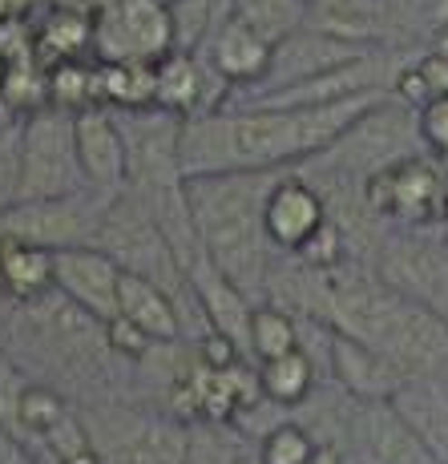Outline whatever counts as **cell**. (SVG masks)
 <instances>
[{"mask_svg":"<svg viewBox=\"0 0 448 464\" xmlns=\"http://www.w3.org/2000/svg\"><path fill=\"white\" fill-rule=\"evenodd\" d=\"M392 89H372L331 105L271 110V105H227L210 118L182 121V169L202 174H271L324 158L336 150Z\"/></svg>","mask_w":448,"mask_h":464,"instance_id":"1","label":"cell"},{"mask_svg":"<svg viewBox=\"0 0 448 464\" xmlns=\"http://www.w3.org/2000/svg\"><path fill=\"white\" fill-rule=\"evenodd\" d=\"M202 57L219 69V77L230 89H255L263 82L267 65H271V44L230 13L222 16L219 29L210 33V41L202 44Z\"/></svg>","mask_w":448,"mask_h":464,"instance_id":"18","label":"cell"},{"mask_svg":"<svg viewBox=\"0 0 448 464\" xmlns=\"http://www.w3.org/2000/svg\"><path fill=\"white\" fill-rule=\"evenodd\" d=\"M355 464H436L396 404H355L352 428H347Z\"/></svg>","mask_w":448,"mask_h":464,"instance_id":"16","label":"cell"},{"mask_svg":"<svg viewBox=\"0 0 448 464\" xmlns=\"http://www.w3.org/2000/svg\"><path fill=\"white\" fill-rule=\"evenodd\" d=\"M444 315H448V307H444Z\"/></svg>","mask_w":448,"mask_h":464,"instance_id":"40","label":"cell"},{"mask_svg":"<svg viewBox=\"0 0 448 464\" xmlns=\"http://www.w3.org/2000/svg\"><path fill=\"white\" fill-rule=\"evenodd\" d=\"M327 218L331 214H327V202H324V194H319V186H311L307 178L283 169L271 198H267V214H263L271 246L299 255L303 246L319 235V227H324Z\"/></svg>","mask_w":448,"mask_h":464,"instance_id":"17","label":"cell"},{"mask_svg":"<svg viewBox=\"0 0 448 464\" xmlns=\"http://www.w3.org/2000/svg\"><path fill=\"white\" fill-rule=\"evenodd\" d=\"M33 388V376L21 368V363L13 360V355L0 347V432L16 436V440H24L21 432V408H24V396H29ZM29 444V440H24Z\"/></svg>","mask_w":448,"mask_h":464,"instance_id":"28","label":"cell"},{"mask_svg":"<svg viewBox=\"0 0 448 464\" xmlns=\"http://www.w3.org/2000/svg\"><path fill=\"white\" fill-rule=\"evenodd\" d=\"M243 464H255V457H247V460H243Z\"/></svg>","mask_w":448,"mask_h":464,"instance_id":"39","label":"cell"},{"mask_svg":"<svg viewBox=\"0 0 448 464\" xmlns=\"http://www.w3.org/2000/svg\"><path fill=\"white\" fill-rule=\"evenodd\" d=\"M186 283H190V295L199 303L206 332L222 335L243 360H250V315H255L258 303L243 287H235L222 271H214L206 258H194V266L186 271Z\"/></svg>","mask_w":448,"mask_h":464,"instance_id":"14","label":"cell"},{"mask_svg":"<svg viewBox=\"0 0 448 464\" xmlns=\"http://www.w3.org/2000/svg\"><path fill=\"white\" fill-rule=\"evenodd\" d=\"M327 372L352 404H388L408 383V372L384 352L360 343V339L336 335L327 327Z\"/></svg>","mask_w":448,"mask_h":464,"instance_id":"13","label":"cell"},{"mask_svg":"<svg viewBox=\"0 0 448 464\" xmlns=\"http://www.w3.org/2000/svg\"><path fill=\"white\" fill-rule=\"evenodd\" d=\"M360 194L375 218H392L404 227H428L436 218H448V182L420 154L396 158L375 174H367Z\"/></svg>","mask_w":448,"mask_h":464,"instance_id":"7","label":"cell"},{"mask_svg":"<svg viewBox=\"0 0 448 464\" xmlns=\"http://www.w3.org/2000/svg\"><path fill=\"white\" fill-rule=\"evenodd\" d=\"M416 133L433 154L448 158V97H436L416 113Z\"/></svg>","mask_w":448,"mask_h":464,"instance_id":"32","label":"cell"},{"mask_svg":"<svg viewBox=\"0 0 448 464\" xmlns=\"http://www.w3.org/2000/svg\"><path fill=\"white\" fill-rule=\"evenodd\" d=\"M105 343H110V352L118 355V360H125V363H146L150 355L158 352L154 339L141 332V327H133L130 319H122V315H113L110 324H105Z\"/></svg>","mask_w":448,"mask_h":464,"instance_id":"31","label":"cell"},{"mask_svg":"<svg viewBox=\"0 0 448 464\" xmlns=\"http://www.w3.org/2000/svg\"><path fill=\"white\" fill-rule=\"evenodd\" d=\"M53 5H57L61 13H77V16H85V21H97L113 0H53Z\"/></svg>","mask_w":448,"mask_h":464,"instance_id":"35","label":"cell"},{"mask_svg":"<svg viewBox=\"0 0 448 464\" xmlns=\"http://www.w3.org/2000/svg\"><path fill=\"white\" fill-rule=\"evenodd\" d=\"M295 347H303V339L291 311L279 307V303H258L255 315H250V360L267 363L295 352Z\"/></svg>","mask_w":448,"mask_h":464,"instance_id":"24","label":"cell"},{"mask_svg":"<svg viewBox=\"0 0 448 464\" xmlns=\"http://www.w3.org/2000/svg\"><path fill=\"white\" fill-rule=\"evenodd\" d=\"M307 464H347V460H344V452H339V449H331V444H319V449L311 452Z\"/></svg>","mask_w":448,"mask_h":464,"instance_id":"36","label":"cell"},{"mask_svg":"<svg viewBox=\"0 0 448 464\" xmlns=\"http://www.w3.org/2000/svg\"><path fill=\"white\" fill-rule=\"evenodd\" d=\"M97 464H186L190 424L154 408L93 400L77 404Z\"/></svg>","mask_w":448,"mask_h":464,"instance_id":"4","label":"cell"},{"mask_svg":"<svg viewBox=\"0 0 448 464\" xmlns=\"http://www.w3.org/2000/svg\"><path fill=\"white\" fill-rule=\"evenodd\" d=\"M299 258L311 271H339L347 258V230L339 227L336 218H327L324 227H319V235L299 251Z\"/></svg>","mask_w":448,"mask_h":464,"instance_id":"30","label":"cell"},{"mask_svg":"<svg viewBox=\"0 0 448 464\" xmlns=\"http://www.w3.org/2000/svg\"><path fill=\"white\" fill-rule=\"evenodd\" d=\"M372 44H355V41H344V37H331V33L316 29V24H303L295 29L287 41H279L271 49V65H267L263 82L255 89H247L235 105H255L271 93H283L291 85H303V82H316L324 73H336L344 65H355V61L372 57Z\"/></svg>","mask_w":448,"mask_h":464,"instance_id":"10","label":"cell"},{"mask_svg":"<svg viewBox=\"0 0 448 464\" xmlns=\"http://www.w3.org/2000/svg\"><path fill=\"white\" fill-rule=\"evenodd\" d=\"M158 5H174V0H158Z\"/></svg>","mask_w":448,"mask_h":464,"instance_id":"38","label":"cell"},{"mask_svg":"<svg viewBox=\"0 0 448 464\" xmlns=\"http://www.w3.org/2000/svg\"><path fill=\"white\" fill-rule=\"evenodd\" d=\"M0 464H41V460H37V449H33V444L0 432Z\"/></svg>","mask_w":448,"mask_h":464,"instance_id":"34","label":"cell"},{"mask_svg":"<svg viewBox=\"0 0 448 464\" xmlns=\"http://www.w3.org/2000/svg\"><path fill=\"white\" fill-rule=\"evenodd\" d=\"M396 412L408 420V428L420 436L428 457L436 464H448V383L444 380H408L396 392Z\"/></svg>","mask_w":448,"mask_h":464,"instance_id":"20","label":"cell"},{"mask_svg":"<svg viewBox=\"0 0 448 464\" xmlns=\"http://www.w3.org/2000/svg\"><path fill=\"white\" fill-rule=\"evenodd\" d=\"M8 343H0L37 383H49L69 396V383L102 376L110 363L105 324L73 307L65 295L49 291L37 303H21L13 319H5ZM73 400V396H69Z\"/></svg>","mask_w":448,"mask_h":464,"instance_id":"3","label":"cell"},{"mask_svg":"<svg viewBox=\"0 0 448 464\" xmlns=\"http://www.w3.org/2000/svg\"><path fill=\"white\" fill-rule=\"evenodd\" d=\"M420 77L428 82V89H433V97H448V53H428V57L416 61Z\"/></svg>","mask_w":448,"mask_h":464,"instance_id":"33","label":"cell"},{"mask_svg":"<svg viewBox=\"0 0 448 464\" xmlns=\"http://www.w3.org/2000/svg\"><path fill=\"white\" fill-rule=\"evenodd\" d=\"M230 13H235L247 29H255L271 49L291 37L295 29L307 24V13H303L299 0H230Z\"/></svg>","mask_w":448,"mask_h":464,"instance_id":"25","label":"cell"},{"mask_svg":"<svg viewBox=\"0 0 448 464\" xmlns=\"http://www.w3.org/2000/svg\"><path fill=\"white\" fill-rule=\"evenodd\" d=\"M93 246L110 255L125 275H138V279L158 283V287L170 291L178 303H186V299L194 303L182 258H178V251L170 246L162 227H158V222L150 218V214L141 210L125 190L105 207Z\"/></svg>","mask_w":448,"mask_h":464,"instance_id":"5","label":"cell"},{"mask_svg":"<svg viewBox=\"0 0 448 464\" xmlns=\"http://www.w3.org/2000/svg\"><path fill=\"white\" fill-rule=\"evenodd\" d=\"M174 53L170 13L158 0H113L93 21L97 65H158Z\"/></svg>","mask_w":448,"mask_h":464,"instance_id":"9","label":"cell"},{"mask_svg":"<svg viewBox=\"0 0 448 464\" xmlns=\"http://www.w3.org/2000/svg\"><path fill=\"white\" fill-rule=\"evenodd\" d=\"M118 315L130 319L133 327H141L158 347H170L186 335V319H182V303L170 291H162L158 283L125 275L122 279V295H118Z\"/></svg>","mask_w":448,"mask_h":464,"instance_id":"19","label":"cell"},{"mask_svg":"<svg viewBox=\"0 0 448 464\" xmlns=\"http://www.w3.org/2000/svg\"><path fill=\"white\" fill-rule=\"evenodd\" d=\"M316 449H319V440L299 420H283L258 440L255 464H307Z\"/></svg>","mask_w":448,"mask_h":464,"instance_id":"27","label":"cell"},{"mask_svg":"<svg viewBox=\"0 0 448 464\" xmlns=\"http://www.w3.org/2000/svg\"><path fill=\"white\" fill-rule=\"evenodd\" d=\"M73 141L85 186L102 198H118L125 190V138L118 113L105 110V105L73 113Z\"/></svg>","mask_w":448,"mask_h":464,"instance_id":"15","label":"cell"},{"mask_svg":"<svg viewBox=\"0 0 448 464\" xmlns=\"http://www.w3.org/2000/svg\"><path fill=\"white\" fill-rule=\"evenodd\" d=\"M37 53L53 65L85 61V53H93V21L53 8V16L37 29Z\"/></svg>","mask_w":448,"mask_h":464,"instance_id":"23","label":"cell"},{"mask_svg":"<svg viewBox=\"0 0 448 464\" xmlns=\"http://www.w3.org/2000/svg\"><path fill=\"white\" fill-rule=\"evenodd\" d=\"M53 291V251L0 235V299L13 307L37 303Z\"/></svg>","mask_w":448,"mask_h":464,"instance_id":"21","label":"cell"},{"mask_svg":"<svg viewBox=\"0 0 448 464\" xmlns=\"http://www.w3.org/2000/svg\"><path fill=\"white\" fill-rule=\"evenodd\" d=\"M85 190V174L77 162L73 113L44 110L21 118V202L69 198Z\"/></svg>","mask_w":448,"mask_h":464,"instance_id":"6","label":"cell"},{"mask_svg":"<svg viewBox=\"0 0 448 464\" xmlns=\"http://www.w3.org/2000/svg\"><path fill=\"white\" fill-rule=\"evenodd\" d=\"M125 271L97 246H69V251H53V291L65 295L85 315L110 324L118 315Z\"/></svg>","mask_w":448,"mask_h":464,"instance_id":"12","label":"cell"},{"mask_svg":"<svg viewBox=\"0 0 448 464\" xmlns=\"http://www.w3.org/2000/svg\"><path fill=\"white\" fill-rule=\"evenodd\" d=\"M21 202V121L0 126V210Z\"/></svg>","mask_w":448,"mask_h":464,"instance_id":"29","label":"cell"},{"mask_svg":"<svg viewBox=\"0 0 448 464\" xmlns=\"http://www.w3.org/2000/svg\"><path fill=\"white\" fill-rule=\"evenodd\" d=\"M113 198H102L85 186L69 198H33L0 210V235L21 243L44 246V251H69V246H93L102 214Z\"/></svg>","mask_w":448,"mask_h":464,"instance_id":"8","label":"cell"},{"mask_svg":"<svg viewBox=\"0 0 448 464\" xmlns=\"http://www.w3.org/2000/svg\"><path fill=\"white\" fill-rule=\"evenodd\" d=\"M247 436L235 424H210L194 420L190 424V444H186V464H243Z\"/></svg>","mask_w":448,"mask_h":464,"instance_id":"26","label":"cell"},{"mask_svg":"<svg viewBox=\"0 0 448 464\" xmlns=\"http://www.w3.org/2000/svg\"><path fill=\"white\" fill-rule=\"evenodd\" d=\"M0 339H5V315H0Z\"/></svg>","mask_w":448,"mask_h":464,"instance_id":"37","label":"cell"},{"mask_svg":"<svg viewBox=\"0 0 448 464\" xmlns=\"http://www.w3.org/2000/svg\"><path fill=\"white\" fill-rule=\"evenodd\" d=\"M279 174L283 169L186 178V207L202 258L250 299L271 283V238L263 214Z\"/></svg>","mask_w":448,"mask_h":464,"instance_id":"2","label":"cell"},{"mask_svg":"<svg viewBox=\"0 0 448 464\" xmlns=\"http://www.w3.org/2000/svg\"><path fill=\"white\" fill-rule=\"evenodd\" d=\"M258 392L275 408H299L316 392V360L303 347L279 355V360L258 363Z\"/></svg>","mask_w":448,"mask_h":464,"instance_id":"22","label":"cell"},{"mask_svg":"<svg viewBox=\"0 0 448 464\" xmlns=\"http://www.w3.org/2000/svg\"><path fill=\"white\" fill-rule=\"evenodd\" d=\"M375 279L388 283L404 299L444 311L448 307V246L416 235V230H404V235L388 238L380 246Z\"/></svg>","mask_w":448,"mask_h":464,"instance_id":"11","label":"cell"}]
</instances>
